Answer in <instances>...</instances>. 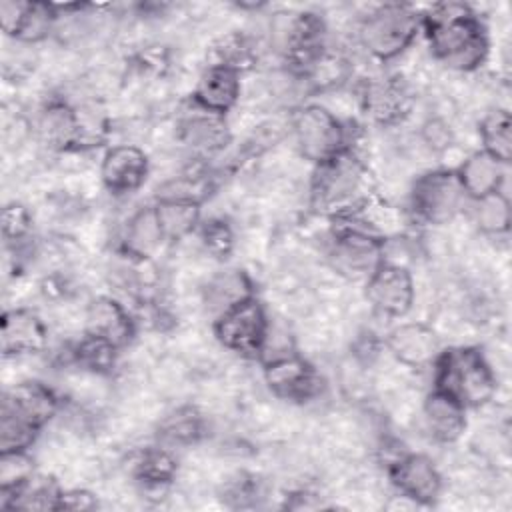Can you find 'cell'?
<instances>
[{
    "label": "cell",
    "instance_id": "cell-1",
    "mask_svg": "<svg viewBox=\"0 0 512 512\" xmlns=\"http://www.w3.org/2000/svg\"><path fill=\"white\" fill-rule=\"evenodd\" d=\"M422 18L432 56L456 72H472L484 64L490 42L480 16L462 2L430 6Z\"/></svg>",
    "mask_w": 512,
    "mask_h": 512
},
{
    "label": "cell",
    "instance_id": "cell-2",
    "mask_svg": "<svg viewBox=\"0 0 512 512\" xmlns=\"http://www.w3.org/2000/svg\"><path fill=\"white\" fill-rule=\"evenodd\" d=\"M372 176L364 160L346 148L334 158L314 166L310 204L316 212L332 218H350L368 204Z\"/></svg>",
    "mask_w": 512,
    "mask_h": 512
},
{
    "label": "cell",
    "instance_id": "cell-3",
    "mask_svg": "<svg viewBox=\"0 0 512 512\" xmlns=\"http://www.w3.org/2000/svg\"><path fill=\"white\" fill-rule=\"evenodd\" d=\"M58 408L56 392L38 380H22L6 388L0 402V454L28 452Z\"/></svg>",
    "mask_w": 512,
    "mask_h": 512
},
{
    "label": "cell",
    "instance_id": "cell-4",
    "mask_svg": "<svg viewBox=\"0 0 512 512\" xmlns=\"http://www.w3.org/2000/svg\"><path fill=\"white\" fill-rule=\"evenodd\" d=\"M434 388L456 398L466 410L488 404L496 394V374L474 346L440 350L434 364Z\"/></svg>",
    "mask_w": 512,
    "mask_h": 512
},
{
    "label": "cell",
    "instance_id": "cell-5",
    "mask_svg": "<svg viewBox=\"0 0 512 512\" xmlns=\"http://www.w3.org/2000/svg\"><path fill=\"white\" fill-rule=\"evenodd\" d=\"M422 28L420 12L410 4L386 2L378 4L360 20L358 42L378 62L400 56Z\"/></svg>",
    "mask_w": 512,
    "mask_h": 512
},
{
    "label": "cell",
    "instance_id": "cell-6",
    "mask_svg": "<svg viewBox=\"0 0 512 512\" xmlns=\"http://www.w3.org/2000/svg\"><path fill=\"white\" fill-rule=\"evenodd\" d=\"M274 22V36L292 76L308 78L326 56L328 28L314 12H288Z\"/></svg>",
    "mask_w": 512,
    "mask_h": 512
},
{
    "label": "cell",
    "instance_id": "cell-7",
    "mask_svg": "<svg viewBox=\"0 0 512 512\" xmlns=\"http://www.w3.org/2000/svg\"><path fill=\"white\" fill-rule=\"evenodd\" d=\"M292 134L300 156L314 166L350 148L346 126L334 112L320 104H306L294 112Z\"/></svg>",
    "mask_w": 512,
    "mask_h": 512
},
{
    "label": "cell",
    "instance_id": "cell-8",
    "mask_svg": "<svg viewBox=\"0 0 512 512\" xmlns=\"http://www.w3.org/2000/svg\"><path fill=\"white\" fill-rule=\"evenodd\" d=\"M468 196L454 168H438L420 174L410 190V204L418 220L430 226L452 222Z\"/></svg>",
    "mask_w": 512,
    "mask_h": 512
},
{
    "label": "cell",
    "instance_id": "cell-9",
    "mask_svg": "<svg viewBox=\"0 0 512 512\" xmlns=\"http://www.w3.org/2000/svg\"><path fill=\"white\" fill-rule=\"evenodd\" d=\"M216 340L240 356H260L266 348L270 320L256 296H248L224 312L212 324Z\"/></svg>",
    "mask_w": 512,
    "mask_h": 512
},
{
    "label": "cell",
    "instance_id": "cell-10",
    "mask_svg": "<svg viewBox=\"0 0 512 512\" xmlns=\"http://www.w3.org/2000/svg\"><path fill=\"white\" fill-rule=\"evenodd\" d=\"M384 238L362 226H342L336 230L328 262L336 274L352 282H366L370 274L384 262Z\"/></svg>",
    "mask_w": 512,
    "mask_h": 512
},
{
    "label": "cell",
    "instance_id": "cell-11",
    "mask_svg": "<svg viewBox=\"0 0 512 512\" xmlns=\"http://www.w3.org/2000/svg\"><path fill=\"white\" fill-rule=\"evenodd\" d=\"M366 300L386 318H404L416 298L414 276L404 264L384 260L364 282Z\"/></svg>",
    "mask_w": 512,
    "mask_h": 512
},
{
    "label": "cell",
    "instance_id": "cell-12",
    "mask_svg": "<svg viewBox=\"0 0 512 512\" xmlns=\"http://www.w3.org/2000/svg\"><path fill=\"white\" fill-rule=\"evenodd\" d=\"M264 382L272 394L294 402H306L322 388L318 370L294 350L276 352L264 362Z\"/></svg>",
    "mask_w": 512,
    "mask_h": 512
},
{
    "label": "cell",
    "instance_id": "cell-13",
    "mask_svg": "<svg viewBox=\"0 0 512 512\" xmlns=\"http://www.w3.org/2000/svg\"><path fill=\"white\" fill-rule=\"evenodd\" d=\"M58 18L60 14L56 4L20 0L0 2L2 32L18 44H38L46 40L52 34Z\"/></svg>",
    "mask_w": 512,
    "mask_h": 512
},
{
    "label": "cell",
    "instance_id": "cell-14",
    "mask_svg": "<svg viewBox=\"0 0 512 512\" xmlns=\"http://www.w3.org/2000/svg\"><path fill=\"white\" fill-rule=\"evenodd\" d=\"M388 474L400 496L414 504H432L440 496L442 474L426 454H400L390 464Z\"/></svg>",
    "mask_w": 512,
    "mask_h": 512
},
{
    "label": "cell",
    "instance_id": "cell-15",
    "mask_svg": "<svg viewBox=\"0 0 512 512\" xmlns=\"http://www.w3.org/2000/svg\"><path fill=\"white\" fill-rule=\"evenodd\" d=\"M148 172L150 160L136 144L110 146L100 162L102 186L114 196L136 192L146 182Z\"/></svg>",
    "mask_w": 512,
    "mask_h": 512
},
{
    "label": "cell",
    "instance_id": "cell-16",
    "mask_svg": "<svg viewBox=\"0 0 512 512\" xmlns=\"http://www.w3.org/2000/svg\"><path fill=\"white\" fill-rule=\"evenodd\" d=\"M412 106L410 90L400 78L380 76L368 78L360 92L362 112L380 126H390L408 116Z\"/></svg>",
    "mask_w": 512,
    "mask_h": 512
},
{
    "label": "cell",
    "instance_id": "cell-17",
    "mask_svg": "<svg viewBox=\"0 0 512 512\" xmlns=\"http://www.w3.org/2000/svg\"><path fill=\"white\" fill-rule=\"evenodd\" d=\"M48 344L44 320L28 308L4 310L0 320V348L4 358L38 354Z\"/></svg>",
    "mask_w": 512,
    "mask_h": 512
},
{
    "label": "cell",
    "instance_id": "cell-18",
    "mask_svg": "<svg viewBox=\"0 0 512 512\" xmlns=\"http://www.w3.org/2000/svg\"><path fill=\"white\" fill-rule=\"evenodd\" d=\"M178 140L192 154H198V156L216 154L230 140L226 116L208 112L192 102V110H186V114L178 122Z\"/></svg>",
    "mask_w": 512,
    "mask_h": 512
},
{
    "label": "cell",
    "instance_id": "cell-19",
    "mask_svg": "<svg viewBox=\"0 0 512 512\" xmlns=\"http://www.w3.org/2000/svg\"><path fill=\"white\" fill-rule=\"evenodd\" d=\"M240 72L222 66V64H208L194 86L192 102L208 112L226 116L240 100L242 82Z\"/></svg>",
    "mask_w": 512,
    "mask_h": 512
},
{
    "label": "cell",
    "instance_id": "cell-20",
    "mask_svg": "<svg viewBox=\"0 0 512 512\" xmlns=\"http://www.w3.org/2000/svg\"><path fill=\"white\" fill-rule=\"evenodd\" d=\"M136 324L126 310L112 296L94 298L84 312V332L112 342L116 348H124L134 338Z\"/></svg>",
    "mask_w": 512,
    "mask_h": 512
},
{
    "label": "cell",
    "instance_id": "cell-21",
    "mask_svg": "<svg viewBox=\"0 0 512 512\" xmlns=\"http://www.w3.org/2000/svg\"><path fill=\"white\" fill-rule=\"evenodd\" d=\"M388 350L390 354L404 366L424 368L434 364L440 354L438 336L432 328L422 322H406L396 326L388 334Z\"/></svg>",
    "mask_w": 512,
    "mask_h": 512
},
{
    "label": "cell",
    "instance_id": "cell-22",
    "mask_svg": "<svg viewBox=\"0 0 512 512\" xmlns=\"http://www.w3.org/2000/svg\"><path fill=\"white\" fill-rule=\"evenodd\" d=\"M422 422L436 442L452 444L466 430V408L450 394L432 388L422 404Z\"/></svg>",
    "mask_w": 512,
    "mask_h": 512
},
{
    "label": "cell",
    "instance_id": "cell-23",
    "mask_svg": "<svg viewBox=\"0 0 512 512\" xmlns=\"http://www.w3.org/2000/svg\"><path fill=\"white\" fill-rule=\"evenodd\" d=\"M506 164L498 162L484 150H476L468 154L456 170L460 184L470 200L484 198L496 190H500V184L504 180V168Z\"/></svg>",
    "mask_w": 512,
    "mask_h": 512
},
{
    "label": "cell",
    "instance_id": "cell-24",
    "mask_svg": "<svg viewBox=\"0 0 512 512\" xmlns=\"http://www.w3.org/2000/svg\"><path fill=\"white\" fill-rule=\"evenodd\" d=\"M164 234L160 230L154 204L138 208L126 222L122 232V252L134 260H148L162 246Z\"/></svg>",
    "mask_w": 512,
    "mask_h": 512
},
{
    "label": "cell",
    "instance_id": "cell-25",
    "mask_svg": "<svg viewBox=\"0 0 512 512\" xmlns=\"http://www.w3.org/2000/svg\"><path fill=\"white\" fill-rule=\"evenodd\" d=\"M164 240H182L200 224V202L184 198H158L154 204Z\"/></svg>",
    "mask_w": 512,
    "mask_h": 512
},
{
    "label": "cell",
    "instance_id": "cell-26",
    "mask_svg": "<svg viewBox=\"0 0 512 512\" xmlns=\"http://www.w3.org/2000/svg\"><path fill=\"white\" fill-rule=\"evenodd\" d=\"M248 296H254L252 282L242 270L220 272L212 276L204 288V300L216 310V316Z\"/></svg>",
    "mask_w": 512,
    "mask_h": 512
},
{
    "label": "cell",
    "instance_id": "cell-27",
    "mask_svg": "<svg viewBox=\"0 0 512 512\" xmlns=\"http://www.w3.org/2000/svg\"><path fill=\"white\" fill-rule=\"evenodd\" d=\"M512 122H510V112L504 108H496L488 112L480 120L478 136L482 142V150L496 158L502 164L510 162L512 154Z\"/></svg>",
    "mask_w": 512,
    "mask_h": 512
},
{
    "label": "cell",
    "instance_id": "cell-28",
    "mask_svg": "<svg viewBox=\"0 0 512 512\" xmlns=\"http://www.w3.org/2000/svg\"><path fill=\"white\" fill-rule=\"evenodd\" d=\"M118 352L120 348H116L112 342L84 332V336L70 348V358L82 370L92 374H110L116 366Z\"/></svg>",
    "mask_w": 512,
    "mask_h": 512
},
{
    "label": "cell",
    "instance_id": "cell-29",
    "mask_svg": "<svg viewBox=\"0 0 512 512\" xmlns=\"http://www.w3.org/2000/svg\"><path fill=\"white\" fill-rule=\"evenodd\" d=\"M204 436V420L202 414L184 406L166 416L158 426V438L168 446H190L196 444Z\"/></svg>",
    "mask_w": 512,
    "mask_h": 512
},
{
    "label": "cell",
    "instance_id": "cell-30",
    "mask_svg": "<svg viewBox=\"0 0 512 512\" xmlns=\"http://www.w3.org/2000/svg\"><path fill=\"white\" fill-rule=\"evenodd\" d=\"M210 64H222L242 74L256 64V48L242 32H230L212 44Z\"/></svg>",
    "mask_w": 512,
    "mask_h": 512
},
{
    "label": "cell",
    "instance_id": "cell-31",
    "mask_svg": "<svg viewBox=\"0 0 512 512\" xmlns=\"http://www.w3.org/2000/svg\"><path fill=\"white\" fill-rule=\"evenodd\" d=\"M136 478L150 488H160L172 482L176 474V460L172 452L164 446L146 448L134 466Z\"/></svg>",
    "mask_w": 512,
    "mask_h": 512
},
{
    "label": "cell",
    "instance_id": "cell-32",
    "mask_svg": "<svg viewBox=\"0 0 512 512\" xmlns=\"http://www.w3.org/2000/svg\"><path fill=\"white\" fill-rule=\"evenodd\" d=\"M474 220L486 234H504L510 226V204L502 190L474 200Z\"/></svg>",
    "mask_w": 512,
    "mask_h": 512
},
{
    "label": "cell",
    "instance_id": "cell-33",
    "mask_svg": "<svg viewBox=\"0 0 512 512\" xmlns=\"http://www.w3.org/2000/svg\"><path fill=\"white\" fill-rule=\"evenodd\" d=\"M200 240L204 250L214 258H228L234 248V232L222 218H212L202 224Z\"/></svg>",
    "mask_w": 512,
    "mask_h": 512
},
{
    "label": "cell",
    "instance_id": "cell-34",
    "mask_svg": "<svg viewBox=\"0 0 512 512\" xmlns=\"http://www.w3.org/2000/svg\"><path fill=\"white\" fill-rule=\"evenodd\" d=\"M30 214L22 204H6L2 210V236L8 242H22L28 238L30 232Z\"/></svg>",
    "mask_w": 512,
    "mask_h": 512
},
{
    "label": "cell",
    "instance_id": "cell-35",
    "mask_svg": "<svg viewBox=\"0 0 512 512\" xmlns=\"http://www.w3.org/2000/svg\"><path fill=\"white\" fill-rule=\"evenodd\" d=\"M420 136H422V142L432 152H444L452 146V130L442 118H428L420 126Z\"/></svg>",
    "mask_w": 512,
    "mask_h": 512
},
{
    "label": "cell",
    "instance_id": "cell-36",
    "mask_svg": "<svg viewBox=\"0 0 512 512\" xmlns=\"http://www.w3.org/2000/svg\"><path fill=\"white\" fill-rule=\"evenodd\" d=\"M96 496L84 488H74V490H62L58 498V508L56 510H92L96 508Z\"/></svg>",
    "mask_w": 512,
    "mask_h": 512
}]
</instances>
